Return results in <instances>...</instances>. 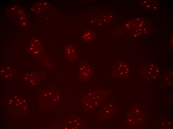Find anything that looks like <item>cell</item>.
Segmentation results:
<instances>
[{
  "mask_svg": "<svg viewBox=\"0 0 173 129\" xmlns=\"http://www.w3.org/2000/svg\"><path fill=\"white\" fill-rule=\"evenodd\" d=\"M129 67L126 63L121 61L116 63L113 67L111 74L114 77L125 76L128 73Z\"/></svg>",
  "mask_w": 173,
  "mask_h": 129,
  "instance_id": "6da1fadb",
  "label": "cell"
},
{
  "mask_svg": "<svg viewBox=\"0 0 173 129\" xmlns=\"http://www.w3.org/2000/svg\"><path fill=\"white\" fill-rule=\"evenodd\" d=\"M78 76L79 79L83 81L91 78L93 75V68L88 63L81 62L79 66Z\"/></svg>",
  "mask_w": 173,
  "mask_h": 129,
  "instance_id": "7a4b0ae2",
  "label": "cell"
},
{
  "mask_svg": "<svg viewBox=\"0 0 173 129\" xmlns=\"http://www.w3.org/2000/svg\"><path fill=\"white\" fill-rule=\"evenodd\" d=\"M91 94H89L88 95L89 96L88 100H86L87 101V102H86V105H88V107L89 106L91 105H91V107H93V108H95L96 107L98 106L102 102L103 100H102L104 98V94H102V93L99 92H96V94H94L93 92L91 93Z\"/></svg>",
  "mask_w": 173,
  "mask_h": 129,
  "instance_id": "3957f363",
  "label": "cell"
},
{
  "mask_svg": "<svg viewBox=\"0 0 173 129\" xmlns=\"http://www.w3.org/2000/svg\"><path fill=\"white\" fill-rule=\"evenodd\" d=\"M65 52L66 57L70 61L73 62L77 60L76 50L72 44H68L66 45L65 49Z\"/></svg>",
  "mask_w": 173,
  "mask_h": 129,
  "instance_id": "277c9868",
  "label": "cell"
},
{
  "mask_svg": "<svg viewBox=\"0 0 173 129\" xmlns=\"http://www.w3.org/2000/svg\"><path fill=\"white\" fill-rule=\"evenodd\" d=\"M96 38V34L94 31L88 30L83 34L82 38L83 40L86 43H90L94 40Z\"/></svg>",
  "mask_w": 173,
  "mask_h": 129,
  "instance_id": "5b68a950",
  "label": "cell"
}]
</instances>
